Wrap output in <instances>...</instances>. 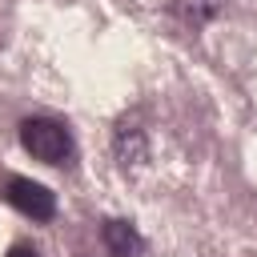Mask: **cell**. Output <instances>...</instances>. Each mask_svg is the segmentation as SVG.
Returning a JSON list of instances; mask_svg holds the SVG:
<instances>
[{
    "label": "cell",
    "mask_w": 257,
    "mask_h": 257,
    "mask_svg": "<svg viewBox=\"0 0 257 257\" xmlns=\"http://www.w3.org/2000/svg\"><path fill=\"white\" fill-rule=\"evenodd\" d=\"M112 149H116V161L124 165V169H137L141 161H145V128L141 124H128V120H120L116 124V137H112Z\"/></svg>",
    "instance_id": "277c9868"
},
{
    "label": "cell",
    "mask_w": 257,
    "mask_h": 257,
    "mask_svg": "<svg viewBox=\"0 0 257 257\" xmlns=\"http://www.w3.org/2000/svg\"><path fill=\"white\" fill-rule=\"evenodd\" d=\"M100 241L112 257H141L145 253V237L137 233L133 221H120V217H108L100 225Z\"/></svg>",
    "instance_id": "3957f363"
},
{
    "label": "cell",
    "mask_w": 257,
    "mask_h": 257,
    "mask_svg": "<svg viewBox=\"0 0 257 257\" xmlns=\"http://www.w3.org/2000/svg\"><path fill=\"white\" fill-rule=\"evenodd\" d=\"M4 257H40V253H36V249H32L28 241H16V245H12V249H8Z\"/></svg>",
    "instance_id": "8992f818"
},
{
    "label": "cell",
    "mask_w": 257,
    "mask_h": 257,
    "mask_svg": "<svg viewBox=\"0 0 257 257\" xmlns=\"http://www.w3.org/2000/svg\"><path fill=\"white\" fill-rule=\"evenodd\" d=\"M20 145L44 165H64L72 157V133L52 116H28L20 120Z\"/></svg>",
    "instance_id": "6da1fadb"
},
{
    "label": "cell",
    "mask_w": 257,
    "mask_h": 257,
    "mask_svg": "<svg viewBox=\"0 0 257 257\" xmlns=\"http://www.w3.org/2000/svg\"><path fill=\"white\" fill-rule=\"evenodd\" d=\"M0 197L12 209H20L24 217H32V221H52L56 217V193L44 189V185H36V181H28V177H8L4 189H0Z\"/></svg>",
    "instance_id": "7a4b0ae2"
},
{
    "label": "cell",
    "mask_w": 257,
    "mask_h": 257,
    "mask_svg": "<svg viewBox=\"0 0 257 257\" xmlns=\"http://www.w3.org/2000/svg\"><path fill=\"white\" fill-rule=\"evenodd\" d=\"M169 12L185 28H205L209 20H217L225 12V0H169Z\"/></svg>",
    "instance_id": "5b68a950"
}]
</instances>
